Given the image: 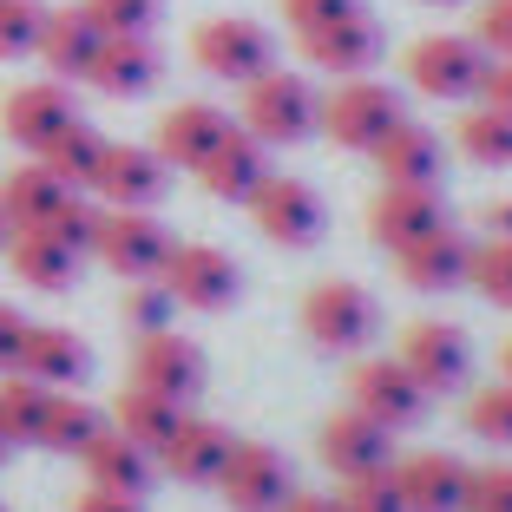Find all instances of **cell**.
I'll return each instance as SVG.
<instances>
[{
  "label": "cell",
  "instance_id": "obj_43",
  "mask_svg": "<svg viewBox=\"0 0 512 512\" xmlns=\"http://www.w3.org/2000/svg\"><path fill=\"white\" fill-rule=\"evenodd\" d=\"M348 14H362V0H283V20L296 33H316L329 20H348Z\"/></svg>",
  "mask_w": 512,
  "mask_h": 512
},
{
  "label": "cell",
  "instance_id": "obj_8",
  "mask_svg": "<svg viewBox=\"0 0 512 512\" xmlns=\"http://www.w3.org/2000/svg\"><path fill=\"white\" fill-rule=\"evenodd\" d=\"M394 362L421 381L427 394H453L460 381H467V368H473V342H467V329H460V322L421 316V322H407L401 355H394Z\"/></svg>",
  "mask_w": 512,
  "mask_h": 512
},
{
  "label": "cell",
  "instance_id": "obj_28",
  "mask_svg": "<svg viewBox=\"0 0 512 512\" xmlns=\"http://www.w3.org/2000/svg\"><path fill=\"white\" fill-rule=\"evenodd\" d=\"M191 178L204 184L211 197H224V204H250L256 184L270 178V171H263V145H256L250 132H230L224 145H217L211 158H204V165L191 171Z\"/></svg>",
  "mask_w": 512,
  "mask_h": 512
},
{
  "label": "cell",
  "instance_id": "obj_19",
  "mask_svg": "<svg viewBox=\"0 0 512 512\" xmlns=\"http://www.w3.org/2000/svg\"><path fill=\"white\" fill-rule=\"evenodd\" d=\"M230 427H217V421H204V414H184L178 427H171V440L151 460L171 473V480H184V486H217V473H224V460H230Z\"/></svg>",
  "mask_w": 512,
  "mask_h": 512
},
{
  "label": "cell",
  "instance_id": "obj_52",
  "mask_svg": "<svg viewBox=\"0 0 512 512\" xmlns=\"http://www.w3.org/2000/svg\"><path fill=\"white\" fill-rule=\"evenodd\" d=\"M421 7H453V0H421Z\"/></svg>",
  "mask_w": 512,
  "mask_h": 512
},
{
  "label": "cell",
  "instance_id": "obj_25",
  "mask_svg": "<svg viewBox=\"0 0 512 512\" xmlns=\"http://www.w3.org/2000/svg\"><path fill=\"white\" fill-rule=\"evenodd\" d=\"M158 73H165V60H158L151 40H106L99 60L86 66V86L106 92V99H145L158 86Z\"/></svg>",
  "mask_w": 512,
  "mask_h": 512
},
{
  "label": "cell",
  "instance_id": "obj_36",
  "mask_svg": "<svg viewBox=\"0 0 512 512\" xmlns=\"http://www.w3.org/2000/svg\"><path fill=\"white\" fill-rule=\"evenodd\" d=\"M467 283L480 289L493 309H512V237H486V243H473Z\"/></svg>",
  "mask_w": 512,
  "mask_h": 512
},
{
  "label": "cell",
  "instance_id": "obj_4",
  "mask_svg": "<svg viewBox=\"0 0 512 512\" xmlns=\"http://www.w3.org/2000/svg\"><path fill=\"white\" fill-rule=\"evenodd\" d=\"M375 329H381V309H375V296H368L362 283H316L309 302H302V335H309L316 348H329V355L368 348Z\"/></svg>",
  "mask_w": 512,
  "mask_h": 512
},
{
  "label": "cell",
  "instance_id": "obj_32",
  "mask_svg": "<svg viewBox=\"0 0 512 512\" xmlns=\"http://www.w3.org/2000/svg\"><path fill=\"white\" fill-rule=\"evenodd\" d=\"M106 145H112L106 132H92L86 119H73L66 132H53V138H46V145L33 151V158H40L46 171H60L66 184H79V191H86V184H92V171H99V158H106Z\"/></svg>",
  "mask_w": 512,
  "mask_h": 512
},
{
  "label": "cell",
  "instance_id": "obj_23",
  "mask_svg": "<svg viewBox=\"0 0 512 512\" xmlns=\"http://www.w3.org/2000/svg\"><path fill=\"white\" fill-rule=\"evenodd\" d=\"M296 46H302L309 66H322V73H335V79H355L381 60V27L368 14H348V20L316 27V33H296Z\"/></svg>",
  "mask_w": 512,
  "mask_h": 512
},
{
  "label": "cell",
  "instance_id": "obj_53",
  "mask_svg": "<svg viewBox=\"0 0 512 512\" xmlns=\"http://www.w3.org/2000/svg\"><path fill=\"white\" fill-rule=\"evenodd\" d=\"M0 512H7V506H0Z\"/></svg>",
  "mask_w": 512,
  "mask_h": 512
},
{
  "label": "cell",
  "instance_id": "obj_50",
  "mask_svg": "<svg viewBox=\"0 0 512 512\" xmlns=\"http://www.w3.org/2000/svg\"><path fill=\"white\" fill-rule=\"evenodd\" d=\"M499 362H506V381H512V342H506V355H499Z\"/></svg>",
  "mask_w": 512,
  "mask_h": 512
},
{
  "label": "cell",
  "instance_id": "obj_41",
  "mask_svg": "<svg viewBox=\"0 0 512 512\" xmlns=\"http://www.w3.org/2000/svg\"><path fill=\"white\" fill-rule=\"evenodd\" d=\"M467 512H512V467L467 473Z\"/></svg>",
  "mask_w": 512,
  "mask_h": 512
},
{
  "label": "cell",
  "instance_id": "obj_3",
  "mask_svg": "<svg viewBox=\"0 0 512 512\" xmlns=\"http://www.w3.org/2000/svg\"><path fill=\"white\" fill-rule=\"evenodd\" d=\"M191 60L224 86H250V79H263L276 66V40L243 14H217L191 33Z\"/></svg>",
  "mask_w": 512,
  "mask_h": 512
},
{
  "label": "cell",
  "instance_id": "obj_11",
  "mask_svg": "<svg viewBox=\"0 0 512 512\" xmlns=\"http://www.w3.org/2000/svg\"><path fill=\"white\" fill-rule=\"evenodd\" d=\"M250 217H256V230L270 243H283V250H309V243L322 237V197L302 178H263L256 197H250Z\"/></svg>",
  "mask_w": 512,
  "mask_h": 512
},
{
  "label": "cell",
  "instance_id": "obj_13",
  "mask_svg": "<svg viewBox=\"0 0 512 512\" xmlns=\"http://www.w3.org/2000/svg\"><path fill=\"white\" fill-rule=\"evenodd\" d=\"M79 204V184H66L60 171H46L40 158L33 165H14L0 178V211L14 230H60V217Z\"/></svg>",
  "mask_w": 512,
  "mask_h": 512
},
{
  "label": "cell",
  "instance_id": "obj_16",
  "mask_svg": "<svg viewBox=\"0 0 512 512\" xmlns=\"http://www.w3.org/2000/svg\"><path fill=\"white\" fill-rule=\"evenodd\" d=\"M230 132H237V125H230L217 106H204V99H184V106H171L165 119H158V132H151V151L165 158V171H171V165H178V171H197Z\"/></svg>",
  "mask_w": 512,
  "mask_h": 512
},
{
  "label": "cell",
  "instance_id": "obj_29",
  "mask_svg": "<svg viewBox=\"0 0 512 512\" xmlns=\"http://www.w3.org/2000/svg\"><path fill=\"white\" fill-rule=\"evenodd\" d=\"M381 184H440V138L427 125H394L388 138L375 145Z\"/></svg>",
  "mask_w": 512,
  "mask_h": 512
},
{
  "label": "cell",
  "instance_id": "obj_40",
  "mask_svg": "<svg viewBox=\"0 0 512 512\" xmlns=\"http://www.w3.org/2000/svg\"><path fill=\"white\" fill-rule=\"evenodd\" d=\"M125 329L132 335H158V329H171V316H178V302L165 296V283L158 276H145V283H132V296H125Z\"/></svg>",
  "mask_w": 512,
  "mask_h": 512
},
{
  "label": "cell",
  "instance_id": "obj_24",
  "mask_svg": "<svg viewBox=\"0 0 512 512\" xmlns=\"http://www.w3.org/2000/svg\"><path fill=\"white\" fill-rule=\"evenodd\" d=\"M467 263H473V243L460 237V230H427V237H414L407 250H394V270H401L407 289H453V283H467Z\"/></svg>",
  "mask_w": 512,
  "mask_h": 512
},
{
  "label": "cell",
  "instance_id": "obj_15",
  "mask_svg": "<svg viewBox=\"0 0 512 512\" xmlns=\"http://www.w3.org/2000/svg\"><path fill=\"white\" fill-rule=\"evenodd\" d=\"M86 191L99 204H112V211H151L158 191H165V158L145 145H106V158H99Z\"/></svg>",
  "mask_w": 512,
  "mask_h": 512
},
{
  "label": "cell",
  "instance_id": "obj_38",
  "mask_svg": "<svg viewBox=\"0 0 512 512\" xmlns=\"http://www.w3.org/2000/svg\"><path fill=\"white\" fill-rule=\"evenodd\" d=\"M335 512H407L401 486H394V467H381V473H355V480H342V493H335Z\"/></svg>",
  "mask_w": 512,
  "mask_h": 512
},
{
  "label": "cell",
  "instance_id": "obj_37",
  "mask_svg": "<svg viewBox=\"0 0 512 512\" xmlns=\"http://www.w3.org/2000/svg\"><path fill=\"white\" fill-rule=\"evenodd\" d=\"M40 27H46L40 0H0V60H27V53H40Z\"/></svg>",
  "mask_w": 512,
  "mask_h": 512
},
{
  "label": "cell",
  "instance_id": "obj_42",
  "mask_svg": "<svg viewBox=\"0 0 512 512\" xmlns=\"http://www.w3.org/2000/svg\"><path fill=\"white\" fill-rule=\"evenodd\" d=\"M473 40H480V53H493V60H512V0H486L480 20H473Z\"/></svg>",
  "mask_w": 512,
  "mask_h": 512
},
{
  "label": "cell",
  "instance_id": "obj_39",
  "mask_svg": "<svg viewBox=\"0 0 512 512\" xmlns=\"http://www.w3.org/2000/svg\"><path fill=\"white\" fill-rule=\"evenodd\" d=\"M467 427L480 440H493V447H512V381H499V388H473Z\"/></svg>",
  "mask_w": 512,
  "mask_h": 512
},
{
  "label": "cell",
  "instance_id": "obj_14",
  "mask_svg": "<svg viewBox=\"0 0 512 512\" xmlns=\"http://www.w3.org/2000/svg\"><path fill=\"white\" fill-rule=\"evenodd\" d=\"M79 119V92H66L60 79H27V86H14L7 99H0V125H7V138L27 151H40L53 132H66V125Z\"/></svg>",
  "mask_w": 512,
  "mask_h": 512
},
{
  "label": "cell",
  "instance_id": "obj_18",
  "mask_svg": "<svg viewBox=\"0 0 512 512\" xmlns=\"http://www.w3.org/2000/svg\"><path fill=\"white\" fill-rule=\"evenodd\" d=\"M440 224H447V211H440L434 184H381V197L368 204V237L381 250H407L414 237H427Z\"/></svg>",
  "mask_w": 512,
  "mask_h": 512
},
{
  "label": "cell",
  "instance_id": "obj_26",
  "mask_svg": "<svg viewBox=\"0 0 512 512\" xmlns=\"http://www.w3.org/2000/svg\"><path fill=\"white\" fill-rule=\"evenodd\" d=\"M99 46H106V33L92 27L86 7H53L40 27V60L53 79H86V66L99 60Z\"/></svg>",
  "mask_w": 512,
  "mask_h": 512
},
{
  "label": "cell",
  "instance_id": "obj_20",
  "mask_svg": "<svg viewBox=\"0 0 512 512\" xmlns=\"http://www.w3.org/2000/svg\"><path fill=\"white\" fill-rule=\"evenodd\" d=\"M0 256H7V270H14L27 289H46V296H60V289H73V283H79V256H86V250H73L60 230H7Z\"/></svg>",
  "mask_w": 512,
  "mask_h": 512
},
{
  "label": "cell",
  "instance_id": "obj_45",
  "mask_svg": "<svg viewBox=\"0 0 512 512\" xmlns=\"http://www.w3.org/2000/svg\"><path fill=\"white\" fill-rule=\"evenodd\" d=\"M480 99H486L493 112H506V119H512V60H493V66L480 73Z\"/></svg>",
  "mask_w": 512,
  "mask_h": 512
},
{
  "label": "cell",
  "instance_id": "obj_51",
  "mask_svg": "<svg viewBox=\"0 0 512 512\" xmlns=\"http://www.w3.org/2000/svg\"><path fill=\"white\" fill-rule=\"evenodd\" d=\"M7 230H14V224H7V211H0V243H7Z\"/></svg>",
  "mask_w": 512,
  "mask_h": 512
},
{
  "label": "cell",
  "instance_id": "obj_7",
  "mask_svg": "<svg viewBox=\"0 0 512 512\" xmlns=\"http://www.w3.org/2000/svg\"><path fill=\"white\" fill-rule=\"evenodd\" d=\"M480 73L486 53L473 33H427L407 46V86L427 99H467V92H480Z\"/></svg>",
  "mask_w": 512,
  "mask_h": 512
},
{
  "label": "cell",
  "instance_id": "obj_44",
  "mask_svg": "<svg viewBox=\"0 0 512 512\" xmlns=\"http://www.w3.org/2000/svg\"><path fill=\"white\" fill-rule=\"evenodd\" d=\"M20 342H27V316L0 302V375H14V368H20Z\"/></svg>",
  "mask_w": 512,
  "mask_h": 512
},
{
  "label": "cell",
  "instance_id": "obj_47",
  "mask_svg": "<svg viewBox=\"0 0 512 512\" xmlns=\"http://www.w3.org/2000/svg\"><path fill=\"white\" fill-rule=\"evenodd\" d=\"M283 512H335V499H316V493H289Z\"/></svg>",
  "mask_w": 512,
  "mask_h": 512
},
{
  "label": "cell",
  "instance_id": "obj_17",
  "mask_svg": "<svg viewBox=\"0 0 512 512\" xmlns=\"http://www.w3.org/2000/svg\"><path fill=\"white\" fill-rule=\"evenodd\" d=\"M316 447H322V467H329L335 480L381 473V467L394 460V453H388V427L368 421L362 407H342V414H329V421H322V434H316Z\"/></svg>",
  "mask_w": 512,
  "mask_h": 512
},
{
  "label": "cell",
  "instance_id": "obj_33",
  "mask_svg": "<svg viewBox=\"0 0 512 512\" xmlns=\"http://www.w3.org/2000/svg\"><path fill=\"white\" fill-rule=\"evenodd\" d=\"M453 145L467 151L473 165L506 171L512 165V119H506V112H493V106H480V112H467V119L453 125Z\"/></svg>",
  "mask_w": 512,
  "mask_h": 512
},
{
  "label": "cell",
  "instance_id": "obj_35",
  "mask_svg": "<svg viewBox=\"0 0 512 512\" xmlns=\"http://www.w3.org/2000/svg\"><path fill=\"white\" fill-rule=\"evenodd\" d=\"M92 14V27L106 33V40H151L158 14H165V0H79Z\"/></svg>",
  "mask_w": 512,
  "mask_h": 512
},
{
  "label": "cell",
  "instance_id": "obj_31",
  "mask_svg": "<svg viewBox=\"0 0 512 512\" xmlns=\"http://www.w3.org/2000/svg\"><path fill=\"white\" fill-rule=\"evenodd\" d=\"M184 421V407L165 401V394H145V388H125L119 401H112V427H119L125 440H138L145 453H158L171 440V427Z\"/></svg>",
  "mask_w": 512,
  "mask_h": 512
},
{
  "label": "cell",
  "instance_id": "obj_27",
  "mask_svg": "<svg viewBox=\"0 0 512 512\" xmlns=\"http://www.w3.org/2000/svg\"><path fill=\"white\" fill-rule=\"evenodd\" d=\"M79 467H86L92 486H112V493L145 499V486H151V453L138 447V440H125L119 427H99V434L79 447Z\"/></svg>",
  "mask_w": 512,
  "mask_h": 512
},
{
  "label": "cell",
  "instance_id": "obj_48",
  "mask_svg": "<svg viewBox=\"0 0 512 512\" xmlns=\"http://www.w3.org/2000/svg\"><path fill=\"white\" fill-rule=\"evenodd\" d=\"M486 230H493V237H512V204H493V211H486Z\"/></svg>",
  "mask_w": 512,
  "mask_h": 512
},
{
  "label": "cell",
  "instance_id": "obj_2",
  "mask_svg": "<svg viewBox=\"0 0 512 512\" xmlns=\"http://www.w3.org/2000/svg\"><path fill=\"white\" fill-rule=\"evenodd\" d=\"M401 119H407L401 92H388L381 79H368V73L335 79V92L322 99V132H329L342 151H375Z\"/></svg>",
  "mask_w": 512,
  "mask_h": 512
},
{
  "label": "cell",
  "instance_id": "obj_5",
  "mask_svg": "<svg viewBox=\"0 0 512 512\" xmlns=\"http://www.w3.org/2000/svg\"><path fill=\"white\" fill-rule=\"evenodd\" d=\"M92 256H99L112 276H125V283H145V276L165 270L171 237H165V224H158L151 211H112V204H99V224H92Z\"/></svg>",
  "mask_w": 512,
  "mask_h": 512
},
{
  "label": "cell",
  "instance_id": "obj_21",
  "mask_svg": "<svg viewBox=\"0 0 512 512\" xmlns=\"http://www.w3.org/2000/svg\"><path fill=\"white\" fill-rule=\"evenodd\" d=\"M467 460L460 453H407L394 467L407 512H467Z\"/></svg>",
  "mask_w": 512,
  "mask_h": 512
},
{
  "label": "cell",
  "instance_id": "obj_22",
  "mask_svg": "<svg viewBox=\"0 0 512 512\" xmlns=\"http://www.w3.org/2000/svg\"><path fill=\"white\" fill-rule=\"evenodd\" d=\"M20 375L40 381V388H79V381L92 375L86 335L60 329V322H27V342H20Z\"/></svg>",
  "mask_w": 512,
  "mask_h": 512
},
{
  "label": "cell",
  "instance_id": "obj_30",
  "mask_svg": "<svg viewBox=\"0 0 512 512\" xmlns=\"http://www.w3.org/2000/svg\"><path fill=\"white\" fill-rule=\"evenodd\" d=\"M99 427H106V414H99L92 401H79L73 388H53V394H46V414H40V434H33V447L73 453V460H79V447H86Z\"/></svg>",
  "mask_w": 512,
  "mask_h": 512
},
{
  "label": "cell",
  "instance_id": "obj_46",
  "mask_svg": "<svg viewBox=\"0 0 512 512\" xmlns=\"http://www.w3.org/2000/svg\"><path fill=\"white\" fill-rule=\"evenodd\" d=\"M73 512H145V506H138V493H112V486H86V493L73 499Z\"/></svg>",
  "mask_w": 512,
  "mask_h": 512
},
{
  "label": "cell",
  "instance_id": "obj_9",
  "mask_svg": "<svg viewBox=\"0 0 512 512\" xmlns=\"http://www.w3.org/2000/svg\"><path fill=\"white\" fill-rule=\"evenodd\" d=\"M132 388L165 394V401L191 407L197 394H204V348H197V342H184L178 329L138 335V348H132Z\"/></svg>",
  "mask_w": 512,
  "mask_h": 512
},
{
  "label": "cell",
  "instance_id": "obj_12",
  "mask_svg": "<svg viewBox=\"0 0 512 512\" xmlns=\"http://www.w3.org/2000/svg\"><path fill=\"white\" fill-rule=\"evenodd\" d=\"M348 407H362L368 421H381L394 434V427H414L427 414V388L407 375L401 362L375 355V362H362V368H355V381H348Z\"/></svg>",
  "mask_w": 512,
  "mask_h": 512
},
{
  "label": "cell",
  "instance_id": "obj_6",
  "mask_svg": "<svg viewBox=\"0 0 512 512\" xmlns=\"http://www.w3.org/2000/svg\"><path fill=\"white\" fill-rule=\"evenodd\" d=\"M158 283H165V296L178 302V309H204V316H211V309H230V302H237L243 276L217 243H171Z\"/></svg>",
  "mask_w": 512,
  "mask_h": 512
},
{
  "label": "cell",
  "instance_id": "obj_34",
  "mask_svg": "<svg viewBox=\"0 0 512 512\" xmlns=\"http://www.w3.org/2000/svg\"><path fill=\"white\" fill-rule=\"evenodd\" d=\"M46 394L40 381H27L14 368V375H0V427L14 434V447H33V434H40V414H46Z\"/></svg>",
  "mask_w": 512,
  "mask_h": 512
},
{
  "label": "cell",
  "instance_id": "obj_10",
  "mask_svg": "<svg viewBox=\"0 0 512 512\" xmlns=\"http://www.w3.org/2000/svg\"><path fill=\"white\" fill-rule=\"evenodd\" d=\"M217 493H224L230 512H283V499L296 493V486H289V460L276 447L237 440L230 460H224V473H217Z\"/></svg>",
  "mask_w": 512,
  "mask_h": 512
},
{
  "label": "cell",
  "instance_id": "obj_1",
  "mask_svg": "<svg viewBox=\"0 0 512 512\" xmlns=\"http://www.w3.org/2000/svg\"><path fill=\"white\" fill-rule=\"evenodd\" d=\"M316 125H322V99L309 79L276 73V66L263 79H250V92H243V132L256 145H302Z\"/></svg>",
  "mask_w": 512,
  "mask_h": 512
},
{
  "label": "cell",
  "instance_id": "obj_49",
  "mask_svg": "<svg viewBox=\"0 0 512 512\" xmlns=\"http://www.w3.org/2000/svg\"><path fill=\"white\" fill-rule=\"evenodd\" d=\"M7 453H14V434H7V427H0V460H7Z\"/></svg>",
  "mask_w": 512,
  "mask_h": 512
}]
</instances>
